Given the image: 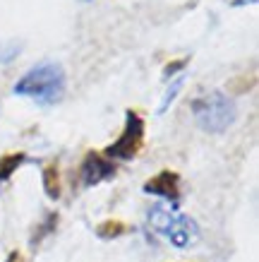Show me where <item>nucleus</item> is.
I'll list each match as a JSON object with an SVG mask.
<instances>
[{
    "mask_svg": "<svg viewBox=\"0 0 259 262\" xmlns=\"http://www.w3.org/2000/svg\"><path fill=\"white\" fill-rule=\"evenodd\" d=\"M65 70L60 63H41L24 75L15 84V94L29 96L41 103H55L65 94Z\"/></svg>",
    "mask_w": 259,
    "mask_h": 262,
    "instance_id": "nucleus-1",
    "label": "nucleus"
},
{
    "mask_svg": "<svg viewBox=\"0 0 259 262\" xmlns=\"http://www.w3.org/2000/svg\"><path fill=\"white\" fill-rule=\"evenodd\" d=\"M192 116H195L197 125L202 127L204 133L219 135V133L228 130L236 123L238 108L233 99L226 96L223 92H209V94L197 96L192 101Z\"/></svg>",
    "mask_w": 259,
    "mask_h": 262,
    "instance_id": "nucleus-2",
    "label": "nucleus"
},
{
    "mask_svg": "<svg viewBox=\"0 0 259 262\" xmlns=\"http://www.w3.org/2000/svg\"><path fill=\"white\" fill-rule=\"evenodd\" d=\"M149 222L161 236H166L173 246L178 248L195 246L199 241V226H197L195 219H190L185 214H175V212H171V209H166L161 205L151 207Z\"/></svg>",
    "mask_w": 259,
    "mask_h": 262,
    "instance_id": "nucleus-3",
    "label": "nucleus"
},
{
    "mask_svg": "<svg viewBox=\"0 0 259 262\" xmlns=\"http://www.w3.org/2000/svg\"><path fill=\"white\" fill-rule=\"evenodd\" d=\"M142 144H144V118L137 111L130 108L125 113V127H123V133H120V137L110 147H106L103 157L130 161L139 154Z\"/></svg>",
    "mask_w": 259,
    "mask_h": 262,
    "instance_id": "nucleus-4",
    "label": "nucleus"
},
{
    "mask_svg": "<svg viewBox=\"0 0 259 262\" xmlns=\"http://www.w3.org/2000/svg\"><path fill=\"white\" fill-rule=\"evenodd\" d=\"M113 176H115V164L108 157H103L101 151H86L84 159H82V168H79V178L86 188L99 185Z\"/></svg>",
    "mask_w": 259,
    "mask_h": 262,
    "instance_id": "nucleus-5",
    "label": "nucleus"
},
{
    "mask_svg": "<svg viewBox=\"0 0 259 262\" xmlns=\"http://www.w3.org/2000/svg\"><path fill=\"white\" fill-rule=\"evenodd\" d=\"M142 190L149 192V195H158L163 200H171V202H178L180 200V176L175 171H161L144 183Z\"/></svg>",
    "mask_w": 259,
    "mask_h": 262,
    "instance_id": "nucleus-6",
    "label": "nucleus"
},
{
    "mask_svg": "<svg viewBox=\"0 0 259 262\" xmlns=\"http://www.w3.org/2000/svg\"><path fill=\"white\" fill-rule=\"evenodd\" d=\"M43 190L51 200L60 198V171H58V164H48L43 168Z\"/></svg>",
    "mask_w": 259,
    "mask_h": 262,
    "instance_id": "nucleus-7",
    "label": "nucleus"
},
{
    "mask_svg": "<svg viewBox=\"0 0 259 262\" xmlns=\"http://www.w3.org/2000/svg\"><path fill=\"white\" fill-rule=\"evenodd\" d=\"M24 161H27V154H24V151H17V154H5V157H0V185L8 181L10 176L15 173V171L22 166Z\"/></svg>",
    "mask_w": 259,
    "mask_h": 262,
    "instance_id": "nucleus-8",
    "label": "nucleus"
},
{
    "mask_svg": "<svg viewBox=\"0 0 259 262\" xmlns=\"http://www.w3.org/2000/svg\"><path fill=\"white\" fill-rule=\"evenodd\" d=\"M123 233H127V224L118 222V219H108L96 226V236L103 241H110V238H120Z\"/></svg>",
    "mask_w": 259,
    "mask_h": 262,
    "instance_id": "nucleus-9",
    "label": "nucleus"
},
{
    "mask_svg": "<svg viewBox=\"0 0 259 262\" xmlns=\"http://www.w3.org/2000/svg\"><path fill=\"white\" fill-rule=\"evenodd\" d=\"M182 84H185V75H180V77H173V84L168 87V92L163 94V101H161V106H158V113H166V108L173 103V99L178 96V92L182 89Z\"/></svg>",
    "mask_w": 259,
    "mask_h": 262,
    "instance_id": "nucleus-10",
    "label": "nucleus"
},
{
    "mask_svg": "<svg viewBox=\"0 0 259 262\" xmlns=\"http://www.w3.org/2000/svg\"><path fill=\"white\" fill-rule=\"evenodd\" d=\"M55 226H58V214H53V212H51V214L46 216V222H43V224L39 226V231L34 233V238H32L34 246H36V243H39V241L43 238V236H48L51 231H55Z\"/></svg>",
    "mask_w": 259,
    "mask_h": 262,
    "instance_id": "nucleus-11",
    "label": "nucleus"
},
{
    "mask_svg": "<svg viewBox=\"0 0 259 262\" xmlns=\"http://www.w3.org/2000/svg\"><path fill=\"white\" fill-rule=\"evenodd\" d=\"M187 63H190V58H180V60H175V63H168L163 68V77H166V80H168V77H173L175 72L182 70V68H185Z\"/></svg>",
    "mask_w": 259,
    "mask_h": 262,
    "instance_id": "nucleus-12",
    "label": "nucleus"
},
{
    "mask_svg": "<svg viewBox=\"0 0 259 262\" xmlns=\"http://www.w3.org/2000/svg\"><path fill=\"white\" fill-rule=\"evenodd\" d=\"M5 262H24V257H22V253H17V250H12V253L8 255V260Z\"/></svg>",
    "mask_w": 259,
    "mask_h": 262,
    "instance_id": "nucleus-13",
    "label": "nucleus"
},
{
    "mask_svg": "<svg viewBox=\"0 0 259 262\" xmlns=\"http://www.w3.org/2000/svg\"><path fill=\"white\" fill-rule=\"evenodd\" d=\"M247 3H257V0H233V5H247Z\"/></svg>",
    "mask_w": 259,
    "mask_h": 262,
    "instance_id": "nucleus-14",
    "label": "nucleus"
},
{
    "mask_svg": "<svg viewBox=\"0 0 259 262\" xmlns=\"http://www.w3.org/2000/svg\"><path fill=\"white\" fill-rule=\"evenodd\" d=\"M84 3H86V0H84Z\"/></svg>",
    "mask_w": 259,
    "mask_h": 262,
    "instance_id": "nucleus-15",
    "label": "nucleus"
}]
</instances>
